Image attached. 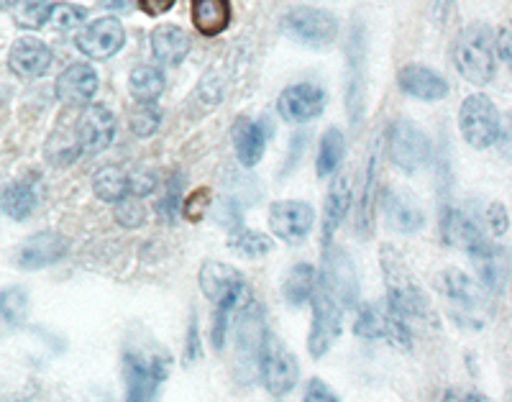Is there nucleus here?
<instances>
[{"label": "nucleus", "instance_id": "obj_1", "mask_svg": "<svg viewBox=\"0 0 512 402\" xmlns=\"http://www.w3.org/2000/svg\"><path fill=\"white\" fill-rule=\"evenodd\" d=\"M382 264L384 287H387V305L405 326L413 331L418 326H436L431 300L423 292L420 282L415 280L405 259L392 246H384L379 254Z\"/></svg>", "mask_w": 512, "mask_h": 402}, {"label": "nucleus", "instance_id": "obj_2", "mask_svg": "<svg viewBox=\"0 0 512 402\" xmlns=\"http://www.w3.org/2000/svg\"><path fill=\"white\" fill-rule=\"evenodd\" d=\"M454 67L466 82L477 88H484L495 80L497 72V52H495V31L487 24L466 26L454 41L451 49Z\"/></svg>", "mask_w": 512, "mask_h": 402}, {"label": "nucleus", "instance_id": "obj_3", "mask_svg": "<svg viewBox=\"0 0 512 402\" xmlns=\"http://www.w3.org/2000/svg\"><path fill=\"white\" fill-rule=\"evenodd\" d=\"M126 402H157L159 390L169 374V356L162 351L136 349L123 356Z\"/></svg>", "mask_w": 512, "mask_h": 402}, {"label": "nucleus", "instance_id": "obj_4", "mask_svg": "<svg viewBox=\"0 0 512 402\" xmlns=\"http://www.w3.org/2000/svg\"><path fill=\"white\" fill-rule=\"evenodd\" d=\"M436 287L443 298L451 303V313L461 326L482 328V310L487 305V290L474 277L456 267L443 269L436 277Z\"/></svg>", "mask_w": 512, "mask_h": 402}, {"label": "nucleus", "instance_id": "obj_5", "mask_svg": "<svg viewBox=\"0 0 512 402\" xmlns=\"http://www.w3.org/2000/svg\"><path fill=\"white\" fill-rule=\"evenodd\" d=\"M459 131L472 149H489L500 141L502 118L492 98L484 93H474L464 98L459 108Z\"/></svg>", "mask_w": 512, "mask_h": 402}, {"label": "nucleus", "instance_id": "obj_6", "mask_svg": "<svg viewBox=\"0 0 512 402\" xmlns=\"http://www.w3.org/2000/svg\"><path fill=\"white\" fill-rule=\"evenodd\" d=\"M200 290H203L205 298L216 308L226 310H241L244 305H249L251 292L246 280L241 277V272L236 267L226 262H216V259H208V262L200 267Z\"/></svg>", "mask_w": 512, "mask_h": 402}, {"label": "nucleus", "instance_id": "obj_7", "mask_svg": "<svg viewBox=\"0 0 512 402\" xmlns=\"http://www.w3.org/2000/svg\"><path fill=\"white\" fill-rule=\"evenodd\" d=\"M259 374H262V382L267 387L269 395L285 397L300 382V364H297L295 354L287 349V344L280 336L267 331L264 338L262 356H259Z\"/></svg>", "mask_w": 512, "mask_h": 402}, {"label": "nucleus", "instance_id": "obj_8", "mask_svg": "<svg viewBox=\"0 0 512 402\" xmlns=\"http://www.w3.org/2000/svg\"><path fill=\"white\" fill-rule=\"evenodd\" d=\"M354 333L367 341H384L397 349H410L413 344V331L392 313L387 303L359 305L354 318Z\"/></svg>", "mask_w": 512, "mask_h": 402}, {"label": "nucleus", "instance_id": "obj_9", "mask_svg": "<svg viewBox=\"0 0 512 402\" xmlns=\"http://www.w3.org/2000/svg\"><path fill=\"white\" fill-rule=\"evenodd\" d=\"M387 154L397 169L413 175L431 162L433 146L420 126H415L408 118H400L392 123L390 134H387Z\"/></svg>", "mask_w": 512, "mask_h": 402}, {"label": "nucleus", "instance_id": "obj_10", "mask_svg": "<svg viewBox=\"0 0 512 402\" xmlns=\"http://www.w3.org/2000/svg\"><path fill=\"white\" fill-rule=\"evenodd\" d=\"M310 305H313V321H310L308 351L313 359H323L344 331V308L328 295L320 282L310 298Z\"/></svg>", "mask_w": 512, "mask_h": 402}, {"label": "nucleus", "instance_id": "obj_11", "mask_svg": "<svg viewBox=\"0 0 512 402\" xmlns=\"http://www.w3.org/2000/svg\"><path fill=\"white\" fill-rule=\"evenodd\" d=\"M318 282L328 290L333 300L341 308H354L359 300V274L351 254L341 246H326L323 254V269H320Z\"/></svg>", "mask_w": 512, "mask_h": 402}, {"label": "nucleus", "instance_id": "obj_12", "mask_svg": "<svg viewBox=\"0 0 512 402\" xmlns=\"http://www.w3.org/2000/svg\"><path fill=\"white\" fill-rule=\"evenodd\" d=\"M285 31L308 47H328L338 36V21L320 8H295L285 16Z\"/></svg>", "mask_w": 512, "mask_h": 402}, {"label": "nucleus", "instance_id": "obj_13", "mask_svg": "<svg viewBox=\"0 0 512 402\" xmlns=\"http://www.w3.org/2000/svg\"><path fill=\"white\" fill-rule=\"evenodd\" d=\"M313 223V205L300 203V200H277L269 208V228L285 244H303L310 231H313Z\"/></svg>", "mask_w": 512, "mask_h": 402}, {"label": "nucleus", "instance_id": "obj_14", "mask_svg": "<svg viewBox=\"0 0 512 402\" xmlns=\"http://www.w3.org/2000/svg\"><path fill=\"white\" fill-rule=\"evenodd\" d=\"M466 254L472 259L474 269H477V282L487 292H502L507 285V274H510V264H507V254L502 246L492 244L487 236H479L472 244L466 246Z\"/></svg>", "mask_w": 512, "mask_h": 402}, {"label": "nucleus", "instance_id": "obj_15", "mask_svg": "<svg viewBox=\"0 0 512 402\" xmlns=\"http://www.w3.org/2000/svg\"><path fill=\"white\" fill-rule=\"evenodd\" d=\"M77 49L90 59H111L126 44V29L116 16L95 18L93 24L80 29L77 34Z\"/></svg>", "mask_w": 512, "mask_h": 402}, {"label": "nucleus", "instance_id": "obj_16", "mask_svg": "<svg viewBox=\"0 0 512 402\" xmlns=\"http://www.w3.org/2000/svg\"><path fill=\"white\" fill-rule=\"evenodd\" d=\"M70 251V241L57 231H39L21 244L16 254V267L26 272H39L52 264L62 262Z\"/></svg>", "mask_w": 512, "mask_h": 402}, {"label": "nucleus", "instance_id": "obj_17", "mask_svg": "<svg viewBox=\"0 0 512 402\" xmlns=\"http://www.w3.org/2000/svg\"><path fill=\"white\" fill-rule=\"evenodd\" d=\"M75 129L82 152L100 154L116 139V116L111 113V108H105L100 103L88 105L82 111V116L77 118Z\"/></svg>", "mask_w": 512, "mask_h": 402}, {"label": "nucleus", "instance_id": "obj_18", "mask_svg": "<svg viewBox=\"0 0 512 402\" xmlns=\"http://www.w3.org/2000/svg\"><path fill=\"white\" fill-rule=\"evenodd\" d=\"M280 116L290 123H308L318 118L326 108V93L313 85V82H300V85H290L282 90L280 100H277Z\"/></svg>", "mask_w": 512, "mask_h": 402}, {"label": "nucleus", "instance_id": "obj_19", "mask_svg": "<svg viewBox=\"0 0 512 402\" xmlns=\"http://www.w3.org/2000/svg\"><path fill=\"white\" fill-rule=\"evenodd\" d=\"M8 67L21 80H36V77L47 75V70L52 67V49L36 36H21L13 41L11 52H8Z\"/></svg>", "mask_w": 512, "mask_h": 402}, {"label": "nucleus", "instance_id": "obj_20", "mask_svg": "<svg viewBox=\"0 0 512 402\" xmlns=\"http://www.w3.org/2000/svg\"><path fill=\"white\" fill-rule=\"evenodd\" d=\"M379 198H382L384 221H387V226L392 231H397V234H415V231H420L425 226L423 208H420L418 200L410 193L390 187Z\"/></svg>", "mask_w": 512, "mask_h": 402}, {"label": "nucleus", "instance_id": "obj_21", "mask_svg": "<svg viewBox=\"0 0 512 402\" xmlns=\"http://www.w3.org/2000/svg\"><path fill=\"white\" fill-rule=\"evenodd\" d=\"M239 328H236V351L246 369H259V356H262L264 338H267V328L262 321V310L256 308L251 300L249 305L239 310Z\"/></svg>", "mask_w": 512, "mask_h": 402}, {"label": "nucleus", "instance_id": "obj_22", "mask_svg": "<svg viewBox=\"0 0 512 402\" xmlns=\"http://www.w3.org/2000/svg\"><path fill=\"white\" fill-rule=\"evenodd\" d=\"M397 85L405 95L425 103H436L448 95L446 77L425 65H405L397 72Z\"/></svg>", "mask_w": 512, "mask_h": 402}, {"label": "nucleus", "instance_id": "obj_23", "mask_svg": "<svg viewBox=\"0 0 512 402\" xmlns=\"http://www.w3.org/2000/svg\"><path fill=\"white\" fill-rule=\"evenodd\" d=\"M98 93V72L85 62H75L57 77V98L70 108L88 105Z\"/></svg>", "mask_w": 512, "mask_h": 402}, {"label": "nucleus", "instance_id": "obj_24", "mask_svg": "<svg viewBox=\"0 0 512 402\" xmlns=\"http://www.w3.org/2000/svg\"><path fill=\"white\" fill-rule=\"evenodd\" d=\"M351 208V182L349 177H336L326 195V205H323V226H320V239H323V249L331 246L333 236L344 223L346 213Z\"/></svg>", "mask_w": 512, "mask_h": 402}, {"label": "nucleus", "instance_id": "obj_25", "mask_svg": "<svg viewBox=\"0 0 512 402\" xmlns=\"http://www.w3.org/2000/svg\"><path fill=\"white\" fill-rule=\"evenodd\" d=\"M187 52H190V36L175 24L157 26L152 31V54L159 65L177 67L185 62Z\"/></svg>", "mask_w": 512, "mask_h": 402}, {"label": "nucleus", "instance_id": "obj_26", "mask_svg": "<svg viewBox=\"0 0 512 402\" xmlns=\"http://www.w3.org/2000/svg\"><path fill=\"white\" fill-rule=\"evenodd\" d=\"M233 146H236V157L244 167H254L264 157V146H267V129L264 123L251 121V118H239L233 123Z\"/></svg>", "mask_w": 512, "mask_h": 402}, {"label": "nucleus", "instance_id": "obj_27", "mask_svg": "<svg viewBox=\"0 0 512 402\" xmlns=\"http://www.w3.org/2000/svg\"><path fill=\"white\" fill-rule=\"evenodd\" d=\"M36 205H39V190H36L34 180H29V177L11 182L0 193V210L8 218H13V221H26V218H31Z\"/></svg>", "mask_w": 512, "mask_h": 402}, {"label": "nucleus", "instance_id": "obj_28", "mask_svg": "<svg viewBox=\"0 0 512 402\" xmlns=\"http://www.w3.org/2000/svg\"><path fill=\"white\" fill-rule=\"evenodd\" d=\"M29 308L31 300L26 287L13 285L0 290V338L11 336L24 326L26 318H29Z\"/></svg>", "mask_w": 512, "mask_h": 402}, {"label": "nucleus", "instance_id": "obj_29", "mask_svg": "<svg viewBox=\"0 0 512 402\" xmlns=\"http://www.w3.org/2000/svg\"><path fill=\"white\" fill-rule=\"evenodd\" d=\"M192 24L203 36H218L231 24V0H192Z\"/></svg>", "mask_w": 512, "mask_h": 402}, {"label": "nucleus", "instance_id": "obj_30", "mask_svg": "<svg viewBox=\"0 0 512 402\" xmlns=\"http://www.w3.org/2000/svg\"><path fill=\"white\" fill-rule=\"evenodd\" d=\"M93 190L103 203H121L126 198H134V169L126 172L121 167H103L95 175Z\"/></svg>", "mask_w": 512, "mask_h": 402}, {"label": "nucleus", "instance_id": "obj_31", "mask_svg": "<svg viewBox=\"0 0 512 402\" xmlns=\"http://www.w3.org/2000/svg\"><path fill=\"white\" fill-rule=\"evenodd\" d=\"M377 162L374 157L369 159L367 177H364V190H361L359 210H356V231H359L361 239H372L374 226H377Z\"/></svg>", "mask_w": 512, "mask_h": 402}, {"label": "nucleus", "instance_id": "obj_32", "mask_svg": "<svg viewBox=\"0 0 512 402\" xmlns=\"http://www.w3.org/2000/svg\"><path fill=\"white\" fill-rule=\"evenodd\" d=\"M315 287H318V272H315L313 264L300 262L287 272L282 292H285V300L292 308H300L313 298Z\"/></svg>", "mask_w": 512, "mask_h": 402}, {"label": "nucleus", "instance_id": "obj_33", "mask_svg": "<svg viewBox=\"0 0 512 402\" xmlns=\"http://www.w3.org/2000/svg\"><path fill=\"white\" fill-rule=\"evenodd\" d=\"M80 139H77L75 126H59L54 129V134L49 136L47 149H44V157L54 167H67V164L75 162L80 157Z\"/></svg>", "mask_w": 512, "mask_h": 402}, {"label": "nucleus", "instance_id": "obj_34", "mask_svg": "<svg viewBox=\"0 0 512 402\" xmlns=\"http://www.w3.org/2000/svg\"><path fill=\"white\" fill-rule=\"evenodd\" d=\"M128 90L136 98V103H157L164 93V75L159 67L141 65L128 77Z\"/></svg>", "mask_w": 512, "mask_h": 402}, {"label": "nucleus", "instance_id": "obj_35", "mask_svg": "<svg viewBox=\"0 0 512 402\" xmlns=\"http://www.w3.org/2000/svg\"><path fill=\"white\" fill-rule=\"evenodd\" d=\"M228 249L241 254L246 259H259L267 257L269 251L274 249V241L267 234H259V231H251V228H239L228 236Z\"/></svg>", "mask_w": 512, "mask_h": 402}, {"label": "nucleus", "instance_id": "obj_36", "mask_svg": "<svg viewBox=\"0 0 512 402\" xmlns=\"http://www.w3.org/2000/svg\"><path fill=\"white\" fill-rule=\"evenodd\" d=\"M344 149H346L344 134H341L338 129H328L326 134H323V139H320L318 162H315V167H318V177H328L336 172L341 159H344Z\"/></svg>", "mask_w": 512, "mask_h": 402}, {"label": "nucleus", "instance_id": "obj_37", "mask_svg": "<svg viewBox=\"0 0 512 402\" xmlns=\"http://www.w3.org/2000/svg\"><path fill=\"white\" fill-rule=\"evenodd\" d=\"M54 0H18L16 24L21 29H41L47 24Z\"/></svg>", "mask_w": 512, "mask_h": 402}, {"label": "nucleus", "instance_id": "obj_38", "mask_svg": "<svg viewBox=\"0 0 512 402\" xmlns=\"http://www.w3.org/2000/svg\"><path fill=\"white\" fill-rule=\"evenodd\" d=\"M85 18H88V11L82 6H75V3H54L52 11H49L47 24L52 26L54 31L67 34V31L80 29Z\"/></svg>", "mask_w": 512, "mask_h": 402}, {"label": "nucleus", "instance_id": "obj_39", "mask_svg": "<svg viewBox=\"0 0 512 402\" xmlns=\"http://www.w3.org/2000/svg\"><path fill=\"white\" fill-rule=\"evenodd\" d=\"M159 123H162V113H159V108L154 103H139L131 111V116H128V126L141 139L157 134Z\"/></svg>", "mask_w": 512, "mask_h": 402}, {"label": "nucleus", "instance_id": "obj_40", "mask_svg": "<svg viewBox=\"0 0 512 402\" xmlns=\"http://www.w3.org/2000/svg\"><path fill=\"white\" fill-rule=\"evenodd\" d=\"M146 221V208L139 198H126L116 203V223L121 228H139Z\"/></svg>", "mask_w": 512, "mask_h": 402}, {"label": "nucleus", "instance_id": "obj_41", "mask_svg": "<svg viewBox=\"0 0 512 402\" xmlns=\"http://www.w3.org/2000/svg\"><path fill=\"white\" fill-rule=\"evenodd\" d=\"M208 208H210V190L208 187H200V190H195V193L185 200V205H182V216H185L190 223H198L203 221Z\"/></svg>", "mask_w": 512, "mask_h": 402}, {"label": "nucleus", "instance_id": "obj_42", "mask_svg": "<svg viewBox=\"0 0 512 402\" xmlns=\"http://www.w3.org/2000/svg\"><path fill=\"white\" fill-rule=\"evenodd\" d=\"M484 221H487L489 234L492 236H505L510 231V213L502 203H489L487 210H484Z\"/></svg>", "mask_w": 512, "mask_h": 402}, {"label": "nucleus", "instance_id": "obj_43", "mask_svg": "<svg viewBox=\"0 0 512 402\" xmlns=\"http://www.w3.org/2000/svg\"><path fill=\"white\" fill-rule=\"evenodd\" d=\"M203 356V346H200V326H198V318L192 315L190 318V326H187V338H185V356H182V362L185 367L195 364Z\"/></svg>", "mask_w": 512, "mask_h": 402}, {"label": "nucleus", "instance_id": "obj_44", "mask_svg": "<svg viewBox=\"0 0 512 402\" xmlns=\"http://www.w3.org/2000/svg\"><path fill=\"white\" fill-rule=\"evenodd\" d=\"M233 310L226 308H216V315H213V328H210V344L213 349L221 351L226 346V333H228V323H231Z\"/></svg>", "mask_w": 512, "mask_h": 402}, {"label": "nucleus", "instance_id": "obj_45", "mask_svg": "<svg viewBox=\"0 0 512 402\" xmlns=\"http://www.w3.org/2000/svg\"><path fill=\"white\" fill-rule=\"evenodd\" d=\"M303 402H341V400H338V395L333 392V387L328 385V382H323L320 377H313L308 385H305Z\"/></svg>", "mask_w": 512, "mask_h": 402}, {"label": "nucleus", "instance_id": "obj_46", "mask_svg": "<svg viewBox=\"0 0 512 402\" xmlns=\"http://www.w3.org/2000/svg\"><path fill=\"white\" fill-rule=\"evenodd\" d=\"M495 52L497 59H502L512 70V18L495 31Z\"/></svg>", "mask_w": 512, "mask_h": 402}, {"label": "nucleus", "instance_id": "obj_47", "mask_svg": "<svg viewBox=\"0 0 512 402\" xmlns=\"http://www.w3.org/2000/svg\"><path fill=\"white\" fill-rule=\"evenodd\" d=\"M177 205H180V182H177V177H172V180L167 182V193L159 200V213H162L164 218H175Z\"/></svg>", "mask_w": 512, "mask_h": 402}, {"label": "nucleus", "instance_id": "obj_48", "mask_svg": "<svg viewBox=\"0 0 512 402\" xmlns=\"http://www.w3.org/2000/svg\"><path fill=\"white\" fill-rule=\"evenodd\" d=\"M136 3H139V8L146 16H162V13L175 8L177 0H136Z\"/></svg>", "mask_w": 512, "mask_h": 402}, {"label": "nucleus", "instance_id": "obj_49", "mask_svg": "<svg viewBox=\"0 0 512 402\" xmlns=\"http://www.w3.org/2000/svg\"><path fill=\"white\" fill-rule=\"evenodd\" d=\"M134 3L136 0H100V6L116 13H128L131 8H134Z\"/></svg>", "mask_w": 512, "mask_h": 402}, {"label": "nucleus", "instance_id": "obj_50", "mask_svg": "<svg viewBox=\"0 0 512 402\" xmlns=\"http://www.w3.org/2000/svg\"><path fill=\"white\" fill-rule=\"evenodd\" d=\"M464 402H489V400L482 395V392H469V395L464 397Z\"/></svg>", "mask_w": 512, "mask_h": 402}, {"label": "nucleus", "instance_id": "obj_51", "mask_svg": "<svg viewBox=\"0 0 512 402\" xmlns=\"http://www.w3.org/2000/svg\"><path fill=\"white\" fill-rule=\"evenodd\" d=\"M18 6V0H0V11H11Z\"/></svg>", "mask_w": 512, "mask_h": 402}, {"label": "nucleus", "instance_id": "obj_52", "mask_svg": "<svg viewBox=\"0 0 512 402\" xmlns=\"http://www.w3.org/2000/svg\"><path fill=\"white\" fill-rule=\"evenodd\" d=\"M0 402H26L24 397H16V395H11V397H0Z\"/></svg>", "mask_w": 512, "mask_h": 402}, {"label": "nucleus", "instance_id": "obj_53", "mask_svg": "<svg viewBox=\"0 0 512 402\" xmlns=\"http://www.w3.org/2000/svg\"><path fill=\"white\" fill-rule=\"evenodd\" d=\"M510 131H512V113H510Z\"/></svg>", "mask_w": 512, "mask_h": 402}]
</instances>
